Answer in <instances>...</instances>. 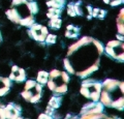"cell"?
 Returning <instances> with one entry per match:
<instances>
[{
  "mask_svg": "<svg viewBox=\"0 0 124 119\" xmlns=\"http://www.w3.org/2000/svg\"><path fill=\"white\" fill-rule=\"evenodd\" d=\"M104 51L102 44L91 36H84L72 44L64 58V68L67 72L80 78H86L99 67Z\"/></svg>",
  "mask_w": 124,
  "mask_h": 119,
  "instance_id": "cell-1",
  "label": "cell"
},
{
  "mask_svg": "<svg viewBox=\"0 0 124 119\" xmlns=\"http://www.w3.org/2000/svg\"><path fill=\"white\" fill-rule=\"evenodd\" d=\"M124 84L118 80L107 79L101 83L99 101L104 107L115 108L117 110H123L124 107Z\"/></svg>",
  "mask_w": 124,
  "mask_h": 119,
  "instance_id": "cell-2",
  "label": "cell"
},
{
  "mask_svg": "<svg viewBox=\"0 0 124 119\" xmlns=\"http://www.w3.org/2000/svg\"><path fill=\"white\" fill-rule=\"evenodd\" d=\"M5 14L10 21L25 27H30L35 23L34 15L29 8V0H13L11 7Z\"/></svg>",
  "mask_w": 124,
  "mask_h": 119,
  "instance_id": "cell-3",
  "label": "cell"
},
{
  "mask_svg": "<svg viewBox=\"0 0 124 119\" xmlns=\"http://www.w3.org/2000/svg\"><path fill=\"white\" fill-rule=\"evenodd\" d=\"M68 83L69 76L66 71L53 70L51 72H49V79L46 84L49 89L55 93H65L68 88Z\"/></svg>",
  "mask_w": 124,
  "mask_h": 119,
  "instance_id": "cell-4",
  "label": "cell"
},
{
  "mask_svg": "<svg viewBox=\"0 0 124 119\" xmlns=\"http://www.w3.org/2000/svg\"><path fill=\"white\" fill-rule=\"evenodd\" d=\"M101 91V83L93 79H87L82 82L81 86V94L86 98H90L93 102H98Z\"/></svg>",
  "mask_w": 124,
  "mask_h": 119,
  "instance_id": "cell-5",
  "label": "cell"
},
{
  "mask_svg": "<svg viewBox=\"0 0 124 119\" xmlns=\"http://www.w3.org/2000/svg\"><path fill=\"white\" fill-rule=\"evenodd\" d=\"M41 94H42V87L39 83H37L34 80H28L26 82L24 90L21 93L22 97L25 101L32 103L39 102Z\"/></svg>",
  "mask_w": 124,
  "mask_h": 119,
  "instance_id": "cell-6",
  "label": "cell"
},
{
  "mask_svg": "<svg viewBox=\"0 0 124 119\" xmlns=\"http://www.w3.org/2000/svg\"><path fill=\"white\" fill-rule=\"evenodd\" d=\"M104 51L110 55L112 58L123 62L124 61V45L122 40H111L107 44Z\"/></svg>",
  "mask_w": 124,
  "mask_h": 119,
  "instance_id": "cell-7",
  "label": "cell"
},
{
  "mask_svg": "<svg viewBox=\"0 0 124 119\" xmlns=\"http://www.w3.org/2000/svg\"><path fill=\"white\" fill-rule=\"evenodd\" d=\"M28 34L34 40L42 43V41H45L49 32H48V28H46V26H42L40 24L34 23V24H32L30 26V29L28 30Z\"/></svg>",
  "mask_w": 124,
  "mask_h": 119,
  "instance_id": "cell-8",
  "label": "cell"
},
{
  "mask_svg": "<svg viewBox=\"0 0 124 119\" xmlns=\"http://www.w3.org/2000/svg\"><path fill=\"white\" fill-rule=\"evenodd\" d=\"M104 106L99 101L98 102H93L90 103H86L82 110H81V116H85V115H90V114H98L103 112Z\"/></svg>",
  "mask_w": 124,
  "mask_h": 119,
  "instance_id": "cell-9",
  "label": "cell"
},
{
  "mask_svg": "<svg viewBox=\"0 0 124 119\" xmlns=\"http://www.w3.org/2000/svg\"><path fill=\"white\" fill-rule=\"evenodd\" d=\"M21 112H22L21 106H19L15 103H9L6 107H4L5 119H17L18 117H20Z\"/></svg>",
  "mask_w": 124,
  "mask_h": 119,
  "instance_id": "cell-10",
  "label": "cell"
},
{
  "mask_svg": "<svg viewBox=\"0 0 124 119\" xmlns=\"http://www.w3.org/2000/svg\"><path fill=\"white\" fill-rule=\"evenodd\" d=\"M8 78L11 81H16V82H24L26 80V72L24 68H21L17 66V65H14L11 67V72Z\"/></svg>",
  "mask_w": 124,
  "mask_h": 119,
  "instance_id": "cell-11",
  "label": "cell"
},
{
  "mask_svg": "<svg viewBox=\"0 0 124 119\" xmlns=\"http://www.w3.org/2000/svg\"><path fill=\"white\" fill-rule=\"evenodd\" d=\"M11 86V80L9 78L0 77V96L5 95L9 91Z\"/></svg>",
  "mask_w": 124,
  "mask_h": 119,
  "instance_id": "cell-12",
  "label": "cell"
},
{
  "mask_svg": "<svg viewBox=\"0 0 124 119\" xmlns=\"http://www.w3.org/2000/svg\"><path fill=\"white\" fill-rule=\"evenodd\" d=\"M80 34V28L75 25H68L65 31V36L67 38H77Z\"/></svg>",
  "mask_w": 124,
  "mask_h": 119,
  "instance_id": "cell-13",
  "label": "cell"
},
{
  "mask_svg": "<svg viewBox=\"0 0 124 119\" xmlns=\"http://www.w3.org/2000/svg\"><path fill=\"white\" fill-rule=\"evenodd\" d=\"M62 101H63V97H62L61 93L55 94V95H53V96L51 97V99H50L49 106L52 107V108H54V109H58L61 106Z\"/></svg>",
  "mask_w": 124,
  "mask_h": 119,
  "instance_id": "cell-14",
  "label": "cell"
},
{
  "mask_svg": "<svg viewBox=\"0 0 124 119\" xmlns=\"http://www.w3.org/2000/svg\"><path fill=\"white\" fill-rule=\"evenodd\" d=\"M80 119H119L116 117H111L103 113H98V114H90V115H85V116H81Z\"/></svg>",
  "mask_w": 124,
  "mask_h": 119,
  "instance_id": "cell-15",
  "label": "cell"
},
{
  "mask_svg": "<svg viewBox=\"0 0 124 119\" xmlns=\"http://www.w3.org/2000/svg\"><path fill=\"white\" fill-rule=\"evenodd\" d=\"M124 10L121 9L120 13L118 15V18H117V28H118V32L120 34L123 35V32H124Z\"/></svg>",
  "mask_w": 124,
  "mask_h": 119,
  "instance_id": "cell-16",
  "label": "cell"
},
{
  "mask_svg": "<svg viewBox=\"0 0 124 119\" xmlns=\"http://www.w3.org/2000/svg\"><path fill=\"white\" fill-rule=\"evenodd\" d=\"M46 5L49 7L63 9V7L65 5V0H48L46 1Z\"/></svg>",
  "mask_w": 124,
  "mask_h": 119,
  "instance_id": "cell-17",
  "label": "cell"
},
{
  "mask_svg": "<svg viewBox=\"0 0 124 119\" xmlns=\"http://www.w3.org/2000/svg\"><path fill=\"white\" fill-rule=\"evenodd\" d=\"M48 79H49V72H46L45 71H38L37 78H36L37 83H39L40 85H45V84H46V82H48Z\"/></svg>",
  "mask_w": 124,
  "mask_h": 119,
  "instance_id": "cell-18",
  "label": "cell"
},
{
  "mask_svg": "<svg viewBox=\"0 0 124 119\" xmlns=\"http://www.w3.org/2000/svg\"><path fill=\"white\" fill-rule=\"evenodd\" d=\"M62 13V9L59 8H54V7H50L46 14V17L49 19H53V18H60Z\"/></svg>",
  "mask_w": 124,
  "mask_h": 119,
  "instance_id": "cell-19",
  "label": "cell"
},
{
  "mask_svg": "<svg viewBox=\"0 0 124 119\" xmlns=\"http://www.w3.org/2000/svg\"><path fill=\"white\" fill-rule=\"evenodd\" d=\"M61 24H62V20L60 18H53V19H50V22H49V26L53 29H59L61 27Z\"/></svg>",
  "mask_w": 124,
  "mask_h": 119,
  "instance_id": "cell-20",
  "label": "cell"
},
{
  "mask_svg": "<svg viewBox=\"0 0 124 119\" xmlns=\"http://www.w3.org/2000/svg\"><path fill=\"white\" fill-rule=\"evenodd\" d=\"M106 14H107L106 10L100 9V8H92V11H91V16L98 19H103L106 17Z\"/></svg>",
  "mask_w": 124,
  "mask_h": 119,
  "instance_id": "cell-21",
  "label": "cell"
},
{
  "mask_svg": "<svg viewBox=\"0 0 124 119\" xmlns=\"http://www.w3.org/2000/svg\"><path fill=\"white\" fill-rule=\"evenodd\" d=\"M73 8H75V11H76L77 16H83V15H84L82 1H78L76 3H73Z\"/></svg>",
  "mask_w": 124,
  "mask_h": 119,
  "instance_id": "cell-22",
  "label": "cell"
},
{
  "mask_svg": "<svg viewBox=\"0 0 124 119\" xmlns=\"http://www.w3.org/2000/svg\"><path fill=\"white\" fill-rule=\"evenodd\" d=\"M29 8L33 15H36L38 13V5L35 1H29Z\"/></svg>",
  "mask_w": 124,
  "mask_h": 119,
  "instance_id": "cell-23",
  "label": "cell"
},
{
  "mask_svg": "<svg viewBox=\"0 0 124 119\" xmlns=\"http://www.w3.org/2000/svg\"><path fill=\"white\" fill-rule=\"evenodd\" d=\"M56 38H57V36L55 35V34H48L46 37V40H45V41L46 44H49V45H53V44L56 43Z\"/></svg>",
  "mask_w": 124,
  "mask_h": 119,
  "instance_id": "cell-24",
  "label": "cell"
},
{
  "mask_svg": "<svg viewBox=\"0 0 124 119\" xmlns=\"http://www.w3.org/2000/svg\"><path fill=\"white\" fill-rule=\"evenodd\" d=\"M67 15L70 17H76V11H75V8H73V3H69L67 5Z\"/></svg>",
  "mask_w": 124,
  "mask_h": 119,
  "instance_id": "cell-25",
  "label": "cell"
},
{
  "mask_svg": "<svg viewBox=\"0 0 124 119\" xmlns=\"http://www.w3.org/2000/svg\"><path fill=\"white\" fill-rule=\"evenodd\" d=\"M123 2V0H111V2L108 3L111 6H117V5H120L121 3Z\"/></svg>",
  "mask_w": 124,
  "mask_h": 119,
  "instance_id": "cell-26",
  "label": "cell"
},
{
  "mask_svg": "<svg viewBox=\"0 0 124 119\" xmlns=\"http://www.w3.org/2000/svg\"><path fill=\"white\" fill-rule=\"evenodd\" d=\"M54 110H55L54 108H52V107L48 106V107H46V114H48V115H50V116H52V117H53Z\"/></svg>",
  "mask_w": 124,
  "mask_h": 119,
  "instance_id": "cell-27",
  "label": "cell"
},
{
  "mask_svg": "<svg viewBox=\"0 0 124 119\" xmlns=\"http://www.w3.org/2000/svg\"><path fill=\"white\" fill-rule=\"evenodd\" d=\"M37 119H53V117L50 116V115H48V114H46V113H42L38 116Z\"/></svg>",
  "mask_w": 124,
  "mask_h": 119,
  "instance_id": "cell-28",
  "label": "cell"
},
{
  "mask_svg": "<svg viewBox=\"0 0 124 119\" xmlns=\"http://www.w3.org/2000/svg\"><path fill=\"white\" fill-rule=\"evenodd\" d=\"M0 119H5V115H4V107L0 106Z\"/></svg>",
  "mask_w": 124,
  "mask_h": 119,
  "instance_id": "cell-29",
  "label": "cell"
},
{
  "mask_svg": "<svg viewBox=\"0 0 124 119\" xmlns=\"http://www.w3.org/2000/svg\"><path fill=\"white\" fill-rule=\"evenodd\" d=\"M65 119H80L78 116H76V115H71V114H68L66 117H65Z\"/></svg>",
  "mask_w": 124,
  "mask_h": 119,
  "instance_id": "cell-30",
  "label": "cell"
},
{
  "mask_svg": "<svg viewBox=\"0 0 124 119\" xmlns=\"http://www.w3.org/2000/svg\"><path fill=\"white\" fill-rule=\"evenodd\" d=\"M117 37H118V40H122L123 41V35L122 34H118Z\"/></svg>",
  "mask_w": 124,
  "mask_h": 119,
  "instance_id": "cell-31",
  "label": "cell"
},
{
  "mask_svg": "<svg viewBox=\"0 0 124 119\" xmlns=\"http://www.w3.org/2000/svg\"><path fill=\"white\" fill-rule=\"evenodd\" d=\"M110 1H111V0H103V2L107 3V4H108V3H110Z\"/></svg>",
  "mask_w": 124,
  "mask_h": 119,
  "instance_id": "cell-32",
  "label": "cell"
},
{
  "mask_svg": "<svg viewBox=\"0 0 124 119\" xmlns=\"http://www.w3.org/2000/svg\"><path fill=\"white\" fill-rule=\"evenodd\" d=\"M17 119H26V118H23V117H18Z\"/></svg>",
  "mask_w": 124,
  "mask_h": 119,
  "instance_id": "cell-33",
  "label": "cell"
},
{
  "mask_svg": "<svg viewBox=\"0 0 124 119\" xmlns=\"http://www.w3.org/2000/svg\"><path fill=\"white\" fill-rule=\"evenodd\" d=\"M0 44H1V33H0Z\"/></svg>",
  "mask_w": 124,
  "mask_h": 119,
  "instance_id": "cell-34",
  "label": "cell"
}]
</instances>
